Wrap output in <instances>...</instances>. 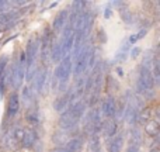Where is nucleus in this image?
Wrapping results in <instances>:
<instances>
[{
  "instance_id": "412c9836",
  "label": "nucleus",
  "mask_w": 160,
  "mask_h": 152,
  "mask_svg": "<svg viewBox=\"0 0 160 152\" xmlns=\"http://www.w3.org/2000/svg\"><path fill=\"white\" fill-rule=\"evenodd\" d=\"M18 13L17 11H6V13L0 14V23L2 24H7V23H13L16 21Z\"/></svg>"
},
{
  "instance_id": "393cba45",
  "label": "nucleus",
  "mask_w": 160,
  "mask_h": 152,
  "mask_svg": "<svg viewBox=\"0 0 160 152\" xmlns=\"http://www.w3.org/2000/svg\"><path fill=\"white\" fill-rule=\"evenodd\" d=\"M8 6H10V2H4V0H0V14L6 13L8 10Z\"/></svg>"
},
{
  "instance_id": "ddd939ff",
  "label": "nucleus",
  "mask_w": 160,
  "mask_h": 152,
  "mask_svg": "<svg viewBox=\"0 0 160 152\" xmlns=\"http://www.w3.org/2000/svg\"><path fill=\"white\" fill-rule=\"evenodd\" d=\"M142 142H143V137H142L141 134V130L139 128H132V131H131V137H129V144L131 147H138L139 145H142Z\"/></svg>"
},
{
  "instance_id": "20e7f679",
  "label": "nucleus",
  "mask_w": 160,
  "mask_h": 152,
  "mask_svg": "<svg viewBox=\"0 0 160 152\" xmlns=\"http://www.w3.org/2000/svg\"><path fill=\"white\" fill-rule=\"evenodd\" d=\"M72 56H65L62 59V62L59 64V66L56 68V72H55V77L59 80V83H66L68 79H69L70 73H72Z\"/></svg>"
},
{
  "instance_id": "dca6fc26",
  "label": "nucleus",
  "mask_w": 160,
  "mask_h": 152,
  "mask_svg": "<svg viewBox=\"0 0 160 152\" xmlns=\"http://www.w3.org/2000/svg\"><path fill=\"white\" fill-rule=\"evenodd\" d=\"M48 72L47 71H41V72H37L35 73V82H34V90L37 92V93H41L42 90V85H44V80L45 77H47Z\"/></svg>"
},
{
  "instance_id": "4be33fe9",
  "label": "nucleus",
  "mask_w": 160,
  "mask_h": 152,
  "mask_svg": "<svg viewBox=\"0 0 160 152\" xmlns=\"http://www.w3.org/2000/svg\"><path fill=\"white\" fill-rule=\"evenodd\" d=\"M59 59H62V45L61 42H55L52 47V61L58 62Z\"/></svg>"
},
{
  "instance_id": "2eb2a0df",
  "label": "nucleus",
  "mask_w": 160,
  "mask_h": 152,
  "mask_svg": "<svg viewBox=\"0 0 160 152\" xmlns=\"http://www.w3.org/2000/svg\"><path fill=\"white\" fill-rule=\"evenodd\" d=\"M145 131L149 137H158L159 134V123L156 120H149L145 124Z\"/></svg>"
},
{
  "instance_id": "7ed1b4c3",
  "label": "nucleus",
  "mask_w": 160,
  "mask_h": 152,
  "mask_svg": "<svg viewBox=\"0 0 160 152\" xmlns=\"http://www.w3.org/2000/svg\"><path fill=\"white\" fill-rule=\"evenodd\" d=\"M153 85H155V82H153L152 71L141 68V71H139V77H138V80H136V92H138V93H146V92L152 90Z\"/></svg>"
},
{
  "instance_id": "f3484780",
  "label": "nucleus",
  "mask_w": 160,
  "mask_h": 152,
  "mask_svg": "<svg viewBox=\"0 0 160 152\" xmlns=\"http://www.w3.org/2000/svg\"><path fill=\"white\" fill-rule=\"evenodd\" d=\"M21 100L22 103H24L25 107H31V106L34 104V96H32V92H31V89L28 87H24L21 92Z\"/></svg>"
},
{
  "instance_id": "f03ea898",
  "label": "nucleus",
  "mask_w": 160,
  "mask_h": 152,
  "mask_svg": "<svg viewBox=\"0 0 160 152\" xmlns=\"http://www.w3.org/2000/svg\"><path fill=\"white\" fill-rule=\"evenodd\" d=\"M8 79L11 80V85L14 89H20L22 85V80L25 76V56L24 54H21V58H20L18 64H16L11 69V73L8 75Z\"/></svg>"
},
{
  "instance_id": "5701e85b",
  "label": "nucleus",
  "mask_w": 160,
  "mask_h": 152,
  "mask_svg": "<svg viewBox=\"0 0 160 152\" xmlns=\"http://www.w3.org/2000/svg\"><path fill=\"white\" fill-rule=\"evenodd\" d=\"M119 14H121L124 23H128V24H131V23H132V14L129 13V10H128V8H119Z\"/></svg>"
},
{
  "instance_id": "9d476101",
  "label": "nucleus",
  "mask_w": 160,
  "mask_h": 152,
  "mask_svg": "<svg viewBox=\"0 0 160 152\" xmlns=\"http://www.w3.org/2000/svg\"><path fill=\"white\" fill-rule=\"evenodd\" d=\"M35 141H37V131L34 130V128H27V130H24V137H22V141H21V147L31 148Z\"/></svg>"
},
{
  "instance_id": "7c9ffc66",
  "label": "nucleus",
  "mask_w": 160,
  "mask_h": 152,
  "mask_svg": "<svg viewBox=\"0 0 160 152\" xmlns=\"http://www.w3.org/2000/svg\"><path fill=\"white\" fill-rule=\"evenodd\" d=\"M104 16H105V18H108V17L111 16V8H110V7L105 8V14H104Z\"/></svg>"
},
{
  "instance_id": "c756f323",
  "label": "nucleus",
  "mask_w": 160,
  "mask_h": 152,
  "mask_svg": "<svg viewBox=\"0 0 160 152\" xmlns=\"http://www.w3.org/2000/svg\"><path fill=\"white\" fill-rule=\"evenodd\" d=\"M51 152H69V151H66L63 147H56V148H53Z\"/></svg>"
},
{
  "instance_id": "bb28decb",
  "label": "nucleus",
  "mask_w": 160,
  "mask_h": 152,
  "mask_svg": "<svg viewBox=\"0 0 160 152\" xmlns=\"http://www.w3.org/2000/svg\"><path fill=\"white\" fill-rule=\"evenodd\" d=\"M146 33H148V30H146V28H143V30H141V31H139V34H135L136 39H141V38H143V37L146 35Z\"/></svg>"
},
{
  "instance_id": "c85d7f7f",
  "label": "nucleus",
  "mask_w": 160,
  "mask_h": 152,
  "mask_svg": "<svg viewBox=\"0 0 160 152\" xmlns=\"http://www.w3.org/2000/svg\"><path fill=\"white\" fill-rule=\"evenodd\" d=\"M127 152H141V149H139L138 147H128V149H127Z\"/></svg>"
},
{
  "instance_id": "1a4fd4ad",
  "label": "nucleus",
  "mask_w": 160,
  "mask_h": 152,
  "mask_svg": "<svg viewBox=\"0 0 160 152\" xmlns=\"http://www.w3.org/2000/svg\"><path fill=\"white\" fill-rule=\"evenodd\" d=\"M68 18H69V10L65 8V10H62L61 13L55 17V21H53V30H55L56 33H59V31L66 25Z\"/></svg>"
},
{
  "instance_id": "4468645a",
  "label": "nucleus",
  "mask_w": 160,
  "mask_h": 152,
  "mask_svg": "<svg viewBox=\"0 0 160 152\" xmlns=\"http://www.w3.org/2000/svg\"><path fill=\"white\" fill-rule=\"evenodd\" d=\"M122 147H124V137H114L108 144V152H121Z\"/></svg>"
},
{
  "instance_id": "6ab92c4d",
  "label": "nucleus",
  "mask_w": 160,
  "mask_h": 152,
  "mask_svg": "<svg viewBox=\"0 0 160 152\" xmlns=\"http://www.w3.org/2000/svg\"><path fill=\"white\" fill-rule=\"evenodd\" d=\"M100 137L98 135H91L87 144V151L88 152H100Z\"/></svg>"
},
{
  "instance_id": "39448f33",
  "label": "nucleus",
  "mask_w": 160,
  "mask_h": 152,
  "mask_svg": "<svg viewBox=\"0 0 160 152\" xmlns=\"http://www.w3.org/2000/svg\"><path fill=\"white\" fill-rule=\"evenodd\" d=\"M78 120L73 117V114L70 113V110H66L65 113L61 114V118H59V125H61L63 130H73V128L78 125Z\"/></svg>"
},
{
  "instance_id": "423d86ee",
  "label": "nucleus",
  "mask_w": 160,
  "mask_h": 152,
  "mask_svg": "<svg viewBox=\"0 0 160 152\" xmlns=\"http://www.w3.org/2000/svg\"><path fill=\"white\" fill-rule=\"evenodd\" d=\"M101 116H104V117H114L115 116V111H117V103H115V100L112 99V97H107V99L102 102V104H101Z\"/></svg>"
},
{
  "instance_id": "6e6552de",
  "label": "nucleus",
  "mask_w": 160,
  "mask_h": 152,
  "mask_svg": "<svg viewBox=\"0 0 160 152\" xmlns=\"http://www.w3.org/2000/svg\"><path fill=\"white\" fill-rule=\"evenodd\" d=\"M70 100H72V93H66L65 96L59 97L58 100H56L55 103H53V108H55V111H58V113H65L66 110H69L70 107Z\"/></svg>"
},
{
  "instance_id": "b1692460",
  "label": "nucleus",
  "mask_w": 160,
  "mask_h": 152,
  "mask_svg": "<svg viewBox=\"0 0 160 152\" xmlns=\"http://www.w3.org/2000/svg\"><path fill=\"white\" fill-rule=\"evenodd\" d=\"M7 56H2L0 58V77H2L3 75V72H4V69H6V66H7Z\"/></svg>"
},
{
  "instance_id": "aec40b11",
  "label": "nucleus",
  "mask_w": 160,
  "mask_h": 152,
  "mask_svg": "<svg viewBox=\"0 0 160 152\" xmlns=\"http://www.w3.org/2000/svg\"><path fill=\"white\" fill-rule=\"evenodd\" d=\"M150 116H152V110L148 108V107H143L142 110H139L136 121H139L141 124H146V123L150 120Z\"/></svg>"
},
{
  "instance_id": "f257e3e1",
  "label": "nucleus",
  "mask_w": 160,
  "mask_h": 152,
  "mask_svg": "<svg viewBox=\"0 0 160 152\" xmlns=\"http://www.w3.org/2000/svg\"><path fill=\"white\" fill-rule=\"evenodd\" d=\"M91 52H93V48L87 47V45H82V48L79 50L76 58V66H75V76H80L88 66V61H90Z\"/></svg>"
},
{
  "instance_id": "f8f14e48",
  "label": "nucleus",
  "mask_w": 160,
  "mask_h": 152,
  "mask_svg": "<svg viewBox=\"0 0 160 152\" xmlns=\"http://www.w3.org/2000/svg\"><path fill=\"white\" fill-rule=\"evenodd\" d=\"M83 147V141L80 138H72V139H68L65 142V149L69 151V152H80Z\"/></svg>"
},
{
  "instance_id": "a211bd4d",
  "label": "nucleus",
  "mask_w": 160,
  "mask_h": 152,
  "mask_svg": "<svg viewBox=\"0 0 160 152\" xmlns=\"http://www.w3.org/2000/svg\"><path fill=\"white\" fill-rule=\"evenodd\" d=\"M25 120H27L30 124H38L39 118H38V111L35 107H28L27 113H25Z\"/></svg>"
},
{
  "instance_id": "a878e982",
  "label": "nucleus",
  "mask_w": 160,
  "mask_h": 152,
  "mask_svg": "<svg viewBox=\"0 0 160 152\" xmlns=\"http://www.w3.org/2000/svg\"><path fill=\"white\" fill-rule=\"evenodd\" d=\"M34 151L35 152H42V149H44V145H42V142L39 141V139H37L35 142H34Z\"/></svg>"
},
{
  "instance_id": "cd10ccee",
  "label": "nucleus",
  "mask_w": 160,
  "mask_h": 152,
  "mask_svg": "<svg viewBox=\"0 0 160 152\" xmlns=\"http://www.w3.org/2000/svg\"><path fill=\"white\" fill-rule=\"evenodd\" d=\"M138 55H139V48H133L132 52H131V56H132V58H136Z\"/></svg>"
},
{
  "instance_id": "0eeeda50",
  "label": "nucleus",
  "mask_w": 160,
  "mask_h": 152,
  "mask_svg": "<svg viewBox=\"0 0 160 152\" xmlns=\"http://www.w3.org/2000/svg\"><path fill=\"white\" fill-rule=\"evenodd\" d=\"M18 110H20V97H18V94L14 92V93H11L10 97H8V103H7V116L11 118V117L17 116Z\"/></svg>"
},
{
  "instance_id": "9b49d317",
  "label": "nucleus",
  "mask_w": 160,
  "mask_h": 152,
  "mask_svg": "<svg viewBox=\"0 0 160 152\" xmlns=\"http://www.w3.org/2000/svg\"><path fill=\"white\" fill-rule=\"evenodd\" d=\"M117 123L112 120H107V121H102L101 124V133L104 134V137L111 138V137H115L117 134Z\"/></svg>"
}]
</instances>
